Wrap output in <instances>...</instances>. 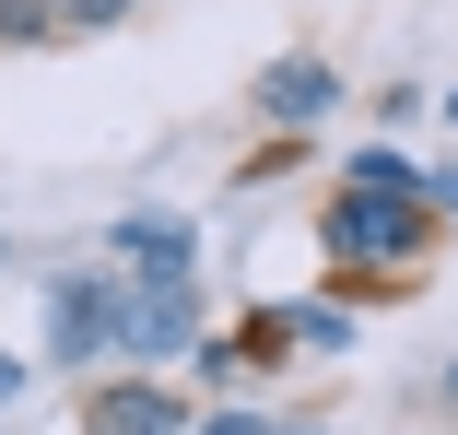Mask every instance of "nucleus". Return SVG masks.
Instances as JSON below:
<instances>
[{"label":"nucleus","instance_id":"1","mask_svg":"<svg viewBox=\"0 0 458 435\" xmlns=\"http://www.w3.org/2000/svg\"><path fill=\"white\" fill-rule=\"evenodd\" d=\"M411 235H423V189H352L329 212V247L341 259H400Z\"/></svg>","mask_w":458,"mask_h":435},{"label":"nucleus","instance_id":"2","mask_svg":"<svg viewBox=\"0 0 458 435\" xmlns=\"http://www.w3.org/2000/svg\"><path fill=\"white\" fill-rule=\"evenodd\" d=\"M329 95H341V82H329L318 59H294V71H270V82H259V107H270V118H294V130L329 118Z\"/></svg>","mask_w":458,"mask_h":435},{"label":"nucleus","instance_id":"3","mask_svg":"<svg viewBox=\"0 0 458 435\" xmlns=\"http://www.w3.org/2000/svg\"><path fill=\"white\" fill-rule=\"evenodd\" d=\"M95 435H176V400L165 388H106L95 400Z\"/></svg>","mask_w":458,"mask_h":435},{"label":"nucleus","instance_id":"4","mask_svg":"<svg viewBox=\"0 0 458 435\" xmlns=\"http://www.w3.org/2000/svg\"><path fill=\"white\" fill-rule=\"evenodd\" d=\"M130 0H47V24H118Z\"/></svg>","mask_w":458,"mask_h":435},{"label":"nucleus","instance_id":"5","mask_svg":"<svg viewBox=\"0 0 458 435\" xmlns=\"http://www.w3.org/2000/svg\"><path fill=\"white\" fill-rule=\"evenodd\" d=\"M423 200H435V212H458V165H435V177H423Z\"/></svg>","mask_w":458,"mask_h":435},{"label":"nucleus","instance_id":"6","mask_svg":"<svg viewBox=\"0 0 458 435\" xmlns=\"http://www.w3.org/2000/svg\"><path fill=\"white\" fill-rule=\"evenodd\" d=\"M0 400H24V365H13V354H0Z\"/></svg>","mask_w":458,"mask_h":435},{"label":"nucleus","instance_id":"7","mask_svg":"<svg viewBox=\"0 0 458 435\" xmlns=\"http://www.w3.org/2000/svg\"><path fill=\"white\" fill-rule=\"evenodd\" d=\"M446 400H458V377H446Z\"/></svg>","mask_w":458,"mask_h":435}]
</instances>
